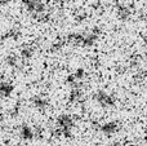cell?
Returning a JSON list of instances; mask_svg holds the SVG:
<instances>
[{
	"instance_id": "6da1fadb",
	"label": "cell",
	"mask_w": 147,
	"mask_h": 146,
	"mask_svg": "<svg viewBox=\"0 0 147 146\" xmlns=\"http://www.w3.org/2000/svg\"><path fill=\"white\" fill-rule=\"evenodd\" d=\"M26 9L34 14H40L44 12V5L40 0H23Z\"/></svg>"
},
{
	"instance_id": "7a4b0ae2",
	"label": "cell",
	"mask_w": 147,
	"mask_h": 146,
	"mask_svg": "<svg viewBox=\"0 0 147 146\" xmlns=\"http://www.w3.org/2000/svg\"><path fill=\"white\" fill-rule=\"evenodd\" d=\"M97 100H98V102L101 103V105L103 106H112L115 102L114 97H112L111 95H107V93L105 92H98L97 93Z\"/></svg>"
},
{
	"instance_id": "3957f363",
	"label": "cell",
	"mask_w": 147,
	"mask_h": 146,
	"mask_svg": "<svg viewBox=\"0 0 147 146\" xmlns=\"http://www.w3.org/2000/svg\"><path fill=\"white\" fill-rule=\"evenodd\" d=\"M117 128H119V127H117L116 122H111V123H107V124H103V126H102V132L110 135V133H114V132H116Z\"/></svg>"
},
{
	"instance_id": "277c9868",
	"label": "cell",
	"mask_w": 147,
	"mask_h": 146,
	"mask_svg": "<svg viewBox=\"0 0 147 146\" xmlns=\"http://www.w3.org/2000/svg\"><path fill=\"white\" fill-rule=\"evenodd\" d=\"M32 136H34L32 129H31L28 126H23L22 128H21V137H22V139L31 140V139H32Z\"/></svg>"
},
{
	"instance_id": "5b68a950",
	"label": "cell",
	"mask_w": 147,
	"mask_h": 146,
	"mask_svg": "<svg viewBox=\"0 0 147 146\" xmlns=\"http://www.w3.org/2000/svg\"><path fill=\"white\" fill-rule=\"evenodd\" d=\"M12 89L13 88L10 84H7V83H1V84H0V95L1 96H9Z\"/></svg>"
},
{
	"instance_id": "8992f818",
	"label": "cell",
	"mask_w": 147,
	"mask_h": 146,
	"mask_svg": "<svg viewBox=\"0 0 147 146\" xmlns=\"http://www.w3.org/2000/svg\"><path fill=\"white\" fill-rule=\"evenodd\" d=\"M128 16H129V12H128L127 8L120 7V8H119V17H120V18H123V20H125V18H127Z\"/></svg>"
},
{
	"instance_id": "52a82bcc",
	"label": "cell",
	"mask_w": 147,
	"mask_h": 146,
	"mask_svg": "<svg viewBox=\"0 0 147 146\" xmlns=\"http://www.w3.org/2000/svg\"><path fill=\"white\" fill-rule=\"evenodd\" d=\"M35 105H36V107L41 109V107H47V106H48V103H47L44 100H41V98H36Z\"/></svg>"
},
{
	"instance_id": "ba28073f",
	"label": "cell",
	"mask_w": 147,
	"mask_h": 146,
	"mask_svg": "<svg viewBox=\"0 0 147 146\" xmlns=\"http://www.w3.org/2000/svg\"><path fill=\"white\" fill-rule=\"evenodd\" d=\"M8 1H9V0H0V8H1V7H4V5L7 4Z\"/></svg>"
}]
</instances>
